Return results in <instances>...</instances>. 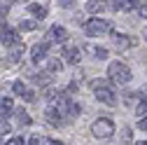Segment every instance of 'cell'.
<instances>
[{
    "label": "cell",
    "instance_id": "6da1fadb",
    "mask_svg": "<svg viewBox=\"0 0 147 145\" xmlns=\"http://www.w3.org/2000/svg\"><path fill=\"white\" fill-rule=\"evenodd\" d=\"M91 89H94V94H96V98L100 103H105V105H115L117 103V94H115L112 84L107 80H91Z\"/></svg>",
    "mask_w": 147,
    "mask_h": 145
},
{
    "label": "cell",
    "instance_id": "7a4b0ae2",
    "mask_svg": "<svg viewBox=\"0 0 147 145\" xmlns=\"http://www.w3.org/2000/svg\"><path fill=\"white\" fill-rule=\"evenodd\" d=\"M107 72H110V80H112L115 84H126V82H131V70H128V66L121 63V61H112V63H110V68H107Z\"/></svg>",
    "mask_w": 147,
    "mask_h": 145
},
{
    "label": "cell",
    "instance_id": "3957f363",
    "mask_svg": "<svg viewBox=\"0 0 147 145\" xmlns=\"http://www.w3.org/2000/svg\"><path fill=\"white\" fill-rule=\"evenodd\" d=\"M110 28H112V24L110 21H103V19H89L84 24V33L91 35V38H96V35H107Z\"/></svg>",
    "mask_w": 147,
    "mask_h": 145
},
{
    "label": "cell",
    "instance_id": "277c9868",
    "mask_svg": "<svg viewBox=\"0 0 147 145\" xmlns=\"http://www.w3.org/2000/svg\"><path fill=\"white\" fill-rule=\"evenodd\" d=\"M91 131H94L96 138H110V136L115 133V122H112V119H107V117H100V119L94 122Z\"/></svg>",
    "mask_w": 147,
    "mask_h": 145
},
{
    "label": "cell",
    "instance_id": "5b68a950",
    "mask_svg": "<svg viewBox=\"0 0 147 145\" xmlns=\"http://www.w3.org/2000/svg\"><path fill=\"white\" fill-rule=\"evenodd\" d=\"M0 40H3L5 47H19V45H21L19 33L12 30V28H3V30H0Z\"/></svg>",
    "mask_w": 147,
    "mask_h": 145
},
{
    "label": "cell",
    "instance_id": "8992f818",
    "mask_svg": "<svg viewBox=\"0 0 147 145\" xmlns=\"http://www.w3.org/2000/svg\"><path fill=\"white\" fill-rule=\"evenodd\" d=\"M68 40V30L63 28V26H51V30H49V42H65Z\"/></svg>",
    "mask_w": 147,
    "mask_h": 145
},
{
    "label": "cell",
    "instance_id": "52a82bcc",
    "mask_svg": "<svg viewBox=\"0 0 147 145\" xmlns=\"http://www.w3.org/2000/svg\"><path fill=\"white\" fill-rule=\"evenodd\" d=\"M47 47H49V42H45V45H35V47L30 49V59H33L35 66L45 63V51H47Z\"/></svg>",
    "mask_w": 147,
    "mask_h": 145
},
{
    "label": "cell",
    "instance_id": "ba28073f",
    "mask_svg": "<svg viewBox=\"0 0 147 145\" xmlns=\"http://www.w3.org/2000/svg\"><path fill=\"white\" fill-rule=\"evenodd\" d=\"M12 89H14V94H16V96H21L24 101H33V98H35V94L30 91V89H28V87H26V84H24L21 80H16Z\"/></svg>",
    "mask_w": 147,
    "mask_h": 145
},
{
    "label": "cell",
    "instance_id": "9c48e42d",
    "mask_svg": "<svg viewBox=\"0 0 147 145\" xmlns=\"http://www.w3.org/2000/svg\"><path fill=\"white\" fill-rule=\"evenodd\" d=\"M112 42H115V47H117L119 51H124V49L131 47L136 40H133V38H128V35H121V33H119V35H112Z\"/></svg>",
    "mask_w": 147,
    "mask_h": 145
},
{
    "label": "cell",
    "instance_id": "30bf717a",
    "mask_svg": "<svg viewBox=\"0 0 147 145\" xmlns=\"http://www.w3.org/2000/svg\"><path fill=\"white\" fill-rule=\"evenodd\" d=\"M63 59H65L68 63H80L82 51H80L77 47H68V49H63Z\"/></svg>",
    "mask_w": 147,
    "mask_h": 145
},
{
    "label": "cell",
    "instance_id": "8fae6325",
    "mask_svg": "<svg viewBox=\"0 0 147 145\" xmlns=\"http://www.w3.org/2000/svg\"><path fill=\"white\" fill-rule=\"evenodd\" d=\"M14 115H16V122H19L21 126H30L33 119H30V115L24 110V108H14Z\"/></svg>",
    "mask_w": 147,
    "mask_h": 145
},
{
    "label": "cell",
    "instance_id": "7c38bea8",
    "mask_svg": "<svg viewBox=\"0 0 147 145\" xmlns=\"http://www.w3.org/2000/svg\"><path fill=\"white\" fill-rule=\"evenodd\" d=\"M103 9H105V5L100 3V0H89V3H86V12L89 14H98Z\"/></svg>",
    "mask_w": 147,
    "mask_h": 145
},
{
    "label": "cell",
    "instance_id": "4fadbf2b",
    "mask_svg": "<svg viewBox=\"0 0 147 145\" xmlns=\"http://www.w3.org/2000/svg\"><path fill=\"white\" fill-rule=\"evenodd\" d=\"M0 110H3V115L7 117V115H12L14 112V103H12V98H3V101H0Z\"/></svg>",
    "mask_w": 147,
    "mask_h": 145
},
{
    "label": "cell",
    "instance_id": "5bb4252c",
    "mask_svg": "<svg viewBox=\"0 0 147 145\" xmlns=\"http://www.w3.org/2000/svg\"><path fill=\"white\" fill-rule=\"evenodd\" d=\"M28 9L38 16V19H45V16H47V7H45V5H35V3H33V5H28Z\"/></svg>",
    "mask_w": 147,
    "mask_h": 145
},
{
    "label": "cell",
    "instance_id": "9a60e30c",
    "mask_svg": "<svg viewBox=\"0 0 147 145\" xmlns=\"http://www.w3.org/2000/svg\"><path fill=\"white\" fill-rule=\"evenodd\" d=\"M33 82L45 87V84H51V77H49V75H42V72H35V75H33Z\"/></svg>",
    "mask_w": 147,
    "mask_h": 145
},
{
    "label": "cell",
    "instance_id": "2e32d148",
    "mask_svg": "<svg viewBox=\"0 0 147 145\" xmlns=\"http://www.w3.org/2000/svg\"><path fill=\"white\" fill-rule=\"evenodd\" d=\"M131 138H133L131 126H124V129H121V143H124V145H128V143H131Z\"/></svg>",
    "mask_w": 147,
    "mask_h": 145
},
{
    "label": "cell",
    "instance_id": "e0dca14e",
    "mask_svg": "<svg viewBox=\"0 0 147 145\" xmlns=\"http://www.w3.org/2000/svg\"><path fill=\"white\" fill-rule=\"evenodd\" d=\"M9 129H12V126H9V119H7L5 115H3V117H0V136H5V133H7Z\"/></svg>",
    "mask_w": 147,
    "mask_h": 145
},
{
    "label": "cell",
    "instance_id": "ac0fdd59",
    "mask_svg": "<svg viewBox=\"0 0 147 145\" xmlns=\"http://www.w3.org/2000/svg\"><path fill=\"white\" fill-rule=\"evenodd\" d=\"M107 3H110V7H112L115 12H119V9H126V3H124V0H107Z\"/></svg>",
    "mask_w": 147,
    "mask_h": 145
},
{
    "label": "cell",
    "instance_id": "d6986e66",
    "mask_svg": "<svg viewBox=\"0 0 147 145\" xmlns=\"http://www.w3.org/2000/svg\"><path fill=\"white\" fill-rule=\"evenodd\" d=\"M19 28H21V30H35V28H38V24H35V21H28V19H24V21L19 24Z\"/></svg>",
    "mask_w": 147,
    "mask_h": 145
},
{
    "label": "cell",
    "instance_id": "ffe728a7",
    "mask_svg": "<svg viewBox=\"0 0 147 145\" xmlns=\"http://www.w3.org/2000/svg\"><path fill=\"white\" fill-rule=\"evenodd\" d=\"M47 68H49L51 72H59V70H61V61H59V59H51V61H47Z\"/></svg>",
    "mask_w": 147,
    "mask_h": 145
},
{
    "label": "cell",
    "instance_id": "44dd1931",
    "mask_svg": "<svg viewBox=\"0 0 147 145\" xmlns=\"http://www.w3.org/2000/svg\"><path fill=\"white\" fill-rule=\"evenodd\" d=\"M94 56H96V59H100V61H103V59H107V49L96 47V49H94Z\"/></svg>",
    "mask_w": 147,
    "mask_h": 145
},
{
    "label": "cell",
    "instance_id": "7402d4cb",
    "mask_svg": "<svg viewBox=\"0 0 147 145\" xmlns=\"http://www.w3.org/2000/svg\"><path fill=\"white\" fill-rule=\"evenodd\" d=\"M136 101H138V94H126V96H124V103H126V105H133Z\"/></svg>",
    "mask_w": 147,
    "mask_h": 145
},
{
    "label": "cell",
    "instance_id": "603a6c76",
    "mask_svg": "<svg viewBox=\"0 0 147 145\" xmlns=\"http://www.w3.org/2000/svg\"><path fill=\"white\" fill-rule=\"evenodd\" d=\"M136 9H138V14L142 16V19H147V3H140V5L136 7Z\"/></svg>",
    "mask_w": 147,
    "mask_h": 145
},
{
    "label": "cell",
    "instance_id": "cb8c5ba5",
    "mask_svg": "<svg viewBox=\"0 0 147 145\" xmlns=\"http://www.w3.org/2000/svg\"><path fill=\"white\" fill-rule=\"evenodd\" d=\"M28 145H45V140H42L40 136H30V140H28Z\"/></svg>",
    "mask_w": 147,
    "mask_h": 145
},
{
    "label": "cell",
    "instance_id": "d4e9b609",
    "mask_svg": "<svg viewBox=\"0 0 147 145\" xmlns=\"http://www.w3.org/2000/svg\"><path fill=\"white\" fill-rule=\"evenodd\" d=\"M59 7H75V0H59Z\"/></svg>",
    "mask_w": 147,
    "mask_h": 145
},
{
    "label": "cell",
    "instance_id": "484cf974",
    "mask_svg": "<svg viewBox=\"0 0 147 145\" xmlns=\"http://www.w3.org/2000/svg\"><path fill=\"white\" fill-rule=\"evenodd\" d=\"M138 129H142V131H147V117H142V119L138 122Z\"/></svg>",
    "mask_w": 147,
    "mask_h": 145
},
{
    "label": "cell",
    "instance_id": "4316f807",
    "mask_svg": "<svg viewBox=\"0 0 147 145\" xmlns=\"http://www.w3.org/2000/svg\"><path fill=\"white\" fill-rule=\"evenodd\" d=\"M7 145H24V140H21V138H12Z\"/></svg>",
    "mask_w": 147,
    "mask_h": 145
},
{
    "label": "cell",
    "instance_id": "83f0119b",
    "mask_svg": "<svg viewBox=\"0 0 147 145\" xmlns=\"http://www.w3.org/2000/svg\"><path fill=\"white\" fill-rule=\"evenodd\" d=\"M47 145H63L61 140H47Z\"/></svg>",
    "mask_w": 147,
    "mask_h": 145
},
{
    "label": "cell",
    "instance_id": "f1b7e54d",
    "mask_svg": "<svg viewBox=\"0 0 147 145\" xmlns=\"http://www.w3.org/2000/svg\"><path fill=\"white\" fill-rule=\"evenodd\" d=\"M136 145H147V140H138V143H136Z\"/></svg>",
    "mask_w": 147,
    "mask_h": 145
},
{
    "label": "cell",
    "instance_id": "f546056e",
    "mask_svg": "<svg viewBox=\"0 0 147 145\" xmlns=\"http://www.w3.org/2000/svg\"><path fill=\"white\" fill-rule=\"evenodd\" d=\"M145 38H147V28H145Z\"/></svg>",
    "mask_w": 147,
    "mask_h": 145
},
{
    "label": "cell",
    "instance_id": "4dcf8cb0",
    "mask_svg": "<svg viewBox=\"0 0 147 145\" xmlns=\"http://www.w3.org/2000/svg\"><path fill=\"white\" fill-rule=\"evenodd\" d=\"M0 145H3V143H0Z\"/></svg>",
    "mask_w": 147,
    "mask_h": 145
}]
</instances>
